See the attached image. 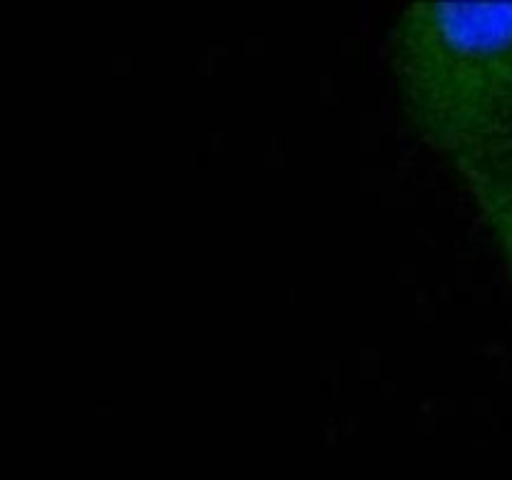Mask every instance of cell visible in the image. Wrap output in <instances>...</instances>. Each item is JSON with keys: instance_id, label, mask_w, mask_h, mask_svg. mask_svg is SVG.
<instances>
[{"instance_id": "7a4b0ae2", "label": "cell", "mask_w": 512, "mask_h": 480, "mask_svg": "<svg viewBox=\"0 0 512 480\" xmlns=\"http://www.w3.org/2000/svg\"><path fill=\"white\" fill-rule=\"evenodd\" d=\"M460 173L468 180L470 190L475 195V203H478L480 213L485 218V225L493 233L495 243H498L505 265H508L512 275V193L478 168L460 165Z\"/></svg>"}, {"instance_id": "6da1fadb", "label": "cell", "mask_w": 512, "mask_h": 480, "mask_svg": "<svg viewBox=\"0 0 512 480\" xmlns=\"http://www.w3.org/2000/svg\"><path fill=\"white\" fill-rule=\"evenodd\" d=\"M385 58L418 143L460 163L512 133V3L405 5Z\"/></svg>"}, {"instance_id": "3957f363", "label": "cell", "mask_w": 512, "mask_h": 480, "mask_svg": "<svg viewBox=\"0 0 512 480\" xmlns=\"http://www.w3.org/2000/svg\"><path fill=\"white\" fill-rule=\"evenodd\" d=\"M460 165H470V168H478L483 173H488L490 178L498 180L505 190L512 193V133L508 138H503L500 143H495L493 148L483 150V153L473 155V158L460 160Z\"/></svg>"}]
</instances>
